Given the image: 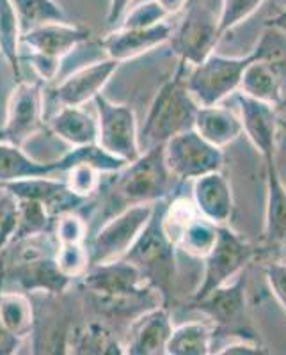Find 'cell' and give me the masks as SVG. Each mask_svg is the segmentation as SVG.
I'll return each mask as SVG.
<instances>
[{
  "mask_svg": "<svg viewBox=\"0 0 286 355\" xmlns=\"http://www.w3.org/2000/svg\"><path fill=\"white\" fill-rule=\"evenodd\" d=\"M82 286L93 295L100 309L109 313H128V306L155 302V288L125 259L91 265L82 275Z\"/></svg>",
  "mask_w": 286,
  "mask_h": 355,
  "instance_id": "7a4b0ae2",
  "label": "cell"
},
{
  "mask_svg": "<svg viewBox=\"0 0 286 355\" xmlns=\"http://www.w3.org/2000/svg\"><path fill=\"white\" fill-rule=\"evenodd\" d=\"M89 36H91V31L82 25H72L68 21L47 24L24 34L22 49L41 53L56 61H62L73 50L85 43Z\"/></svg>",
  "mask_w": 286,
  "mask_h": 355,
  "instance_id": "9a60e30c",
  "label": "cell"
},
{
  "mask_svg": "<svg viewBox=\"0 0 286 355\" xmlns=\"http://www.w3.org/2000/svg\"><path fill=\"white\" fill-rule=\"evenodd\" d=\"M283 89H285V84L278 71L265 62L254 61L253 57V62L244 71L240 93L269 105H278L281 101Z\"/></svg>",
  "mask_w": 286,
  "mask_h": 355,
  "instance_id": "d4e9b609",
  "label": "cell"
},
{
  "mask_svg": "<svg viewBox=\"0 0 286 355\" xmlns=\"http://www.w3.org/2000/svg\"><path fill=\"white\" fill-rule=\"evenodd\" d=\"M98 173L100 171L94 169L89 164H77V166H73L68 171V178H66L68 189L72 190L73 194L87 199V196H91L98 189Z\"/></svg>",
  "mask_w": 286,
  "mask_h": 355,
  "instance_id": "8d00e7d4",
  "label": "cell"
},
{
  "mask_svg": "<svg viewBox=\"0 0 286 355\" xmlns=\"http://www.w3.org/2000/svg\"><path fill=\"white\" fill-rule=\"evenodd\" d=\"M199 311L206 313L221 327H237L244 320L246 306V279L238 277L233 283L217 288L205 299L196 300Z\"/></svg>",
  "mask_w": 286,
  "mask_h": 355,
  "instance_id": "ac0fdd59",
  "label": "cell"
},
{
  "mask_svg": "<svg viewBox=\"0 0 286 355\" xmlns=\"http://www.w3.org/2000/svg\"><path fill=\"white\" fill-rule=\"evenodd\" d=\"M254 61L265 62L274 68L286 85V34L279 28L265 27L256 49L253 50Z\"/></svg>",
  "mask_w": 286,
  "mask_h": 355,
  "instance_id": "d6a6232c",
  "label": "cell"
},
{
  "mask_svg": "<svg viewBox=\"0 0 286 355\" xmlns=\"http://www.w3.org/2000/svg\"><path fill=\"white\" fill-rule=\"evenodd\" d=\"M50 128L73 148L98 144V119L81 107H61L50 117Z\"/></svg>",
  "mask_w": 286,
  "mask_h": 355,
  "instance_id": "603a6c76",
  "label": "cell"
},
{
  "mask_svg": "<svg viewBox=\"0 0 286 355\" xmlns=\"http://www.w3.org/2000/svg\"><path fill=\"white\" fill-rule=\"evenodd\" d=\"M56 261L59 270L66 277H82L91 266V258H89V250L85 249L84 243H65L59 245L56 254Z\"/></svg>",
  "mask_w": 286,
  "mask_h": 355,
  "instance_id": "836d02e7",
  "label": "cell"
},
{
  "mask_svg": "<svg viewBox=\"0 0 286 355\" xmlns=\"http://www.w3.org/2000/svg\"><path fill=\"white\" fill-rule=\"evenodd\" d=\"M171 316L164 307L144 311L135 322L126 341V355H167V345L173 336Z\"/></svg>",
  "mask_w": 286,
  "mask_h": 355,
  "instance_id": "2e32d148",
  "label": "cell"
},
{
  "mask_svg": "<svg viewBox=\"0 0 286 355\" xmlns=\"http://www.w3.org/2000/svg\"><path fill=\"white\" fill-rule=\"evenodd\" d=\"M265 0H222L221 12H219V34L221 37L228 31L242 24L253 15Z\"/></svg>",
  "mask_w": 286,
  "mask_h": 355,
  "instance_id": "e575fe53",
  "label": "cell"
},
{
  "mask_svg": "<svg viewBox=\"0 0 286 355\" xmlns=\"http://www.w3.org/2000/svg\"><path fill=\"white\" fill-rule=\"evenodd\" d=\"M20 341L22 338L9 332L4 323H2V320H0V355H15Z\"/></svg>",
  "mask_w": 286,
  "mask_h": 355,
  "instance_id": "b9f144b4",
  "label": "cell"
},
{
  "mask_svg": "<svg viewBox=\"0 0 286 355\" xmlns=\"http://www.w3.org/2000/svg\"><path fill=\"white\" fill-rule=\"evenodd\" d=\"M155 2L164 9L167 17H173V15L183 11L189 6L190 0H155Z\"/></svg>",
  "mask_w": 286,
  "mask_h": 355,
  "instance_id": "ee69618b",
  "label": "cell"
},
{
  "mask_svg": "<svg viewBox=\"0 0 286 355\" xmlns=\"http://www.w3.org/2000/svg\"><path fill=\"white\" fill-rule=\"evenodd\" d=\"M269 286L286 313V263H270L265 268Z\"/></svg>",
  "mask_w": 286,
  "mask_h": 355,
  "instance_id": "ab89813d",
  "label": "cell"
},
{
  "mask_svg": "<svg viewBox=\"0 0 286 355\" xmlns=\"http://www.w3.org/2000/svg\"><path fill=\"white\" fill-rule=\"evenodd\" d=\"M130 2L132 0H110L109 12H107V25L109 27H116L117 24H121V20L128 12Z\"/></svg>",
  "mask_w": 286,
  "mask_h": 355,
  "instance_id": "60d3db41",
  "label": "cell"
},
{
  "mask_svg": "<svg viewBox=\"0 0 286 355\" xmlns=\"http://www.w3.org/2000/svg\"><path fill=\"white\" fill-rule=\"evenodd\" d=\"M155 205H132L107 220L87 247L91 265L121 259L153 217Z\"/></svg>",
  "mask_w": 286,
  "mask_h": 355,
  "instance_id": "8992f818",
  "label": "cell"
},
{
  "mask_svg": "<svg viewBox=\"0 0 286 355\" xmlns=\"http://www.w3.org/2000/svg\"><path fill=\"white\" fill-rule=\"evenodd\" d=\"M173 33L174 28L165 20L151 27H117L100 44L109 59L123 62L157 49L169 41Z\"/></svg>",
  "mask_w": 286,
  "mask_h": 355,
  "instance_id": "5bb4252c",
  "label": "cell"
},
{
  "mask_svg": "<svg viewBox=\"0 0 286 355\" xmlns=\"http://www.w3.org/2000/svg\"><path fill=\"white\" fill-rule=\"evenodd\" d=\"M267 27L279 28L281 33L286 34V11L279 12L278 17H274V18H272V20H269V24H267Z\"/></svg>",
  "mask_w": 286,
  "mask_h": 355,
  "instance_id": "f6af8a7d",
  "label": "cell"
},
{
  "mask_svg": "<svg viewBox=\"0 0 286 355\" xmlns=\"http://www.w3.org/2000/svg\"><path fill=\"white\" fill-rule=\"evenodd\" d=\"M18 227V199L0 185V252L8 249Z\"/></svg>",
  "mask_w": 286,
  "mask_h": 355,
  "instance_id": "d590c367",
  "label": "cell"
},
{
  "mask_svg": "<svg viewBox=\"0 0 286 355\" xmlns=\"http://www.w3.org/2000/svg\"><path fill=\"white\" fill-rule=\"evenodd\" d=\"M56 239L59 245L82 243L85 239V222L75 214H65L56 220Z\"/></svg>",
  "mask_w": 286,
  "mask_h": 355,
  "instance_id": "f35d334b",
  "label": "cell"
},
{
  "mask_svg": "<svg viewBox=\"0 0 286 355\" xmlns=\"http://www.w3.org/2000/svg\"><path fill=\"white\" fill-rule=\"evenodd\" d=\"M11 4L20 21L22 36L41 25L68 21L66 12L53 0H11Z\"/></svg>",
  "mask_w": 286,
  "mask_h": 355,
  "instance_id": "f546056e",
  "label": "cell"
},
{
  "mask_svg": "<svg viewBox=\"0 0 286 355\" xmlns=\"http://www.w3.org/2000/svg\"><path fill=\"white\" fill-rule=\"evenodd\" d=\"M69 348H73V355H126L125 348L117 343L112 334L96 323L77 332V338L69 343Z\"/></svg>",
  "mask_w": 286,
  "mask_h": 355,
  "instance_id": "4dcf8cb0",
  "label": "cell"
},
{
  "mask_svg": "<svg viewBox=\"0 0 286 355\" xmlns=\"http://www.w3.org/2000/svg\"><path fill=\"white\" fill-rule=\"evenodd\" d=\"M0 320L18 338L33 334L36 313L22 291H0Z\"/></svg>",
  "mask_w": 286,
  "mask_h": 355,
  "instance_id": "4316f807",
  "label": "cell"
},
{
  "mask_svg": "<svg viewBox=\"0 0 286 355\" xmlns=\"http://www.w3.org/2000/svg\"><path fill=\"white\" fill-rule=\"evenodd\" d=\"M119 64L121 62L107 57L94 61L93 64L75 69L52 89L53 103L61 109V107H82L85 101L94 100L98 94H101L100 91L110 80Z\"/></svg>",
  "mask_w": 286,
  "mask_h": 355,
  "instance_id": "4fadbf2b",
  "label": "cell"
},
{
  "mask_svg": "<svg viewBox=\"0 0 286 355\" xmlns=\"http://www.w3.org/2000/svg\"><path fill=\"white\" fill-rule=\"evenodd\" d=\"M194 130L210 144L222 150L242 135L244 125L240 116L231 112L230 109L219 105L199 107Z\"/></svg>",
  "mask_w": 286,
  "mask_h": 355,
  "instance_id": "44dd1931",
  "label": "cell"
},
{
  "mask_svg": "<svg viewBox=\"0 0 286 355\" xmlns=\"http://www.w3.org/2000/svg\"><path fill=\"white\" fill-rule=\"evenodd\" d=\"M165 211L167 205L158 201L155 205L153 217L149 218L139 239L121 259L128 261L142 274L155 290L169 293L174 279V247L176 243L165 230Z\"/></svg>",
  "mask_w": 286,
  "mask_h": 355,
  "instance_id": "3957f363",
  "label": "cell"
},
{
  "mask_svg": "<svg viewBox=\"0 0 286 355\" xmlns=\"http://www.w3.org/2000/svg\"><path fill=\"white\" fill-rule=\"evenodd\" d=\"M212 332L201 322L183 323L173 331L167 355H212Z\"/></svg>",
  "mask_w": 286,
  "mask_h": 355,
  "instance_id": "f1b7e54d",
  "label": "cell"
},
{
  "mask_svg": "<svg viewBox=\"0 0 286 355\" xmlns=\"http://www.w3.org/2000/svg\"><path fill=\"white\" fill-rule=\"evenodd\" d=\"M117 198L126 206L153 205L169 194L173 174L165 164L164 144L144 151L135 162L119 171Z\"/></svg>",
  "mask_w": 286,
  "mask_h": 355,
  "instance_id": "277c9868",
  "label": "cell"
},
{
  "mask_svg": "<svg viewBox=\"0 0 286 355\" xmlns=\"http://www.w3.org/2000/svg\"><path fill=\"white\" fill-rule=\"evenodd\" d=\"M0 52L11 66L12 75L22 80V28L11 0H0Z\"/></svg>",
  "mask_w": 286,
  "mask_h": 355,
  "instance_id": "83f0119b",
  "label": "cell"
},
{
  "mask_svg": "<svg viewBox=\"0 0 286 355\" xmlns=\"http://www.w3.org/2000/svg\"><path fill=\"white\" fill-rule=\"evenodd\" d=\"M251 62L253 53L246 57L210 53L205 61L187 69V87L201 107L219 105L226 96L240 91L244 71Z\"/></svg>",
  "mask_w": 286,
  "mask_h": 355,
  "instance_id": "5b68a950",
  "label": "cell"
},
{
  "mask_svg": "<svg viewBox=\"0 0 286 355\" xmlns=\"http://www.w3.org/2000/svg\"><path fill=\"white\" fill-rule=\"evenodd\" d=\"M253 247L244 242L238 234L228 227L219 226V236L214 249L205 258V272L194 299L201 300L217 288L228 284L240 274L244 266L253 258Z\"/></svg>",
  "mask_w": 286,
  "mask_h": 355,
  "instance_id": "30bf717a",
  "label": "cell"
},
{
  "mask_svg": "<svg viewBox=\"0 0 286 355\" xmlns=\"http://www.w3.org/2000/svg\"><path fill=\"white\" fill-rule=\"evenodd\" d=\"M187 15L171 36L173 50L187 64H199L210 53H214L215 44L221 40L219 17L201 2H189Z\"/></svg>",
  "mask_w": 286,
  "mask_h": 355,
  "instance_id": "ba28073f",
  "label": "cell"
},
{
  "mask_svg": "<svg viewBox=\"0 0 286 355\" xmlns=\"http://www.w3.org/2000/svg\"><path fill=\"white\" fill-rule=\"evenodd\" d=\"M263 160L267 180L265 239L270 243H281L286 242V187L276 166V155Z\"/></svg>",
  "mask_w": 286,
  "mask_h": 355,
  "instance_id": "ffe728a7",
  "label": "cell"
},
{
  "mask_svg": "<svg viewBox=\"0 0 286 355\" xmlns=\"http://www.w3.org/2000/svg\"><path fill=\"white\" fill-rule=\"evenodd\" d=\"M56 173H62L61 160L40 164L28 158L20 146L0 142V183H11L28 178L53 176Z\"/></svg>",
  "mask_w": 286,
  "mask_h": 355,
  "instance_id": "cb8c5ba5",
  "label": "cell"
},
{
  "mask_svg": "<svg viewBox=\"0 0 286 355\" xmlns=\"http://www.w3.org/2000/svg\"><path fill=\"white\" fill-rule=\"evenodd\" d=\"M187 66L185 61H180L176 73L162 85L149 107L144 125L139 132L142 153L194 128L201 105L187 87Z\"/></svg>",
  "mask_w": 286,
  "mask_h": 355,
  "instance_id": "6da1fadb",
  "label": "cell"
},
{
  "mask_svg": "<svg viewBox=\"0 0 286 355\" xmlns=\"http://www.w3.org/2000/svg\"><path fill=\"white\" fill-rule=\"evenodd\" d=\"M194 205L214 224H224L233 211L230 183L221 173H210L194 182Z\"/></svg>",
  "mask_w": 286,
  "mask_h": 355,
  "instance_id": "d6986e66",
  "label": "cell"
},
{
  "mask_svg": "<svg viewBox=\"0 0 286 355\" xmlns=\"http://www.w3.org/2000/svg\"><path fill=\"white\" fill-rule=\"evenodd\" d=\"M52 226H56V220L50 217L44 205L33 199H18V227L12 242L50 233Z\"/></svg>",
  "mask_w": 286,
  "mask_h": 355,
  "instance_id": "1f68e13d",
  "label": "cell"
},
{
  "mask_svg": "<svg viewBox=\"0 0 286 355\" xmlns=\"http://www.w3.org/2000/svg\"><path fill=\"white\" fill-rule=\"evenodd\" d=\"M165 18H167V15H165L164 9L155 0H151V2L139 4L137 8H133L132 11L126 12L119 27H151V25L164 21Z\"/></svg>",
  "mask_w": 286,
  "mask_h": 355,
  "instance_id": "74e56055",
  "label": "cell"
},
{
  "mask_svg": "<svg viewBox=\"0 0 286 355\" xmlns=\"http://www.w3.org/2000/svg\"><path fill=\"white\" fill-rule=\"evenodd\" d=\"M43 116V93L34 82L20 80L12 89L8 117L2 128V142L22 146L37 130Z\"/></svg>",
  "mask_w": 286,
  "mask_h": 355,
  "instance_id": "7c38bea8",
  "label": "cell"
},
{
  "mask_svg": "<svg viewBox=\"0 0 286 355\" xmlns=\"http://www.w3.org/2000/svg\"><path fill=\"white\" fill-rule=\"evenodd\" d=\"M11 281L22 291H47L59 295L69 286L72 279L66 277L57 266L56 254H44L40 258L24 261H0V284Z\"/></svg>",
  "mask_w": 286,
  "mask_h": 355,
  "instance_id": "8fae6325",
  "label": "cell"
},
{
  "mask_svg": "<svg viewBox=\"0 0 286 355\" xmlns=\"http://www.w3.org/2000/svg\"><path fill=\"white\" fill-rule=\"evenodd\" d=\"M93 101L98 110V146L126 164L137 160L142 151L133 110L126 105L112 103L101 94Z\"/></svg>",
  "mask_w": 286,
  "mask_h": 355,
  "instance_id": "52a82bcc",
  "label": "cell"
},
{
  "mask_svg": "<svg viewBox=\"0 0 286 355\" xmlns=\"http://www.w3.org/2000/svg\"><path fill=\"white\" fill-rule=\"evenodd\" d=\"M219 236V226L210 222L208 218L203 217L201 214L194 215L189 222H185L176 233L171 236L176 245L182 247L187 254L203 258L210 254V250L214 249Z\"/></svg>",
  "mask_w": 286,
  "mask_h": 355,
  "instance_id": "484cf974",
  "label": "cell"
},
{
  "mask_svg": "<svg viewBox=\"0 0 286 355\" xmlns=\"http://www.w3.org/2000/svg\"><path fill=\"white\" fill-rule=\"evenodd\" d=\"M215 355H265V350L258 345H249V343H235L228 345L226 348H222L221 352H217Z\"/></svg>",
  "mask_w": 286,
  "mask_h": 355,
  "instance_id": "7bdbcfd3",
  "label": "cell"
},
{
  "mask_svg": "<svg viewBox=\"0 0 286 355\" xmlns=\"http://www.w3.org/2000/svg\"><path fill=\"white\" fill-rule=\"evenodd\" d=\"M240 105V119L244 125V133L251 139L254 148L262 157L276 155V137H278V116L274 105L253 100L246 94H238Z\"/></svg>",
  "mask_w": 286,
  "mask_h": 355,
  "instance_id": "e0dca14e",
  "label": "cell"
},
{
  "mask_svg": "<svg viewBox=\"0 0 286 355\" xmlns=\"http://www.w3.org/2000/svg\"><path fill=\"white\" fill-rule=\"evenodd\" d=\"M33 355H69V325L61 309H47L44 315H36Z\"/></svg>",
  "mask_w": 286,
  "mask_h": 355,
  "instance_id": "7402d4cb",
  "label": "cell"
},
{
  "mask_svg": "<svg viewBox=\"0 0 286 355\" xmlns=\"http://www.w3.org/2000/svg\"><path fill=\"white\" fill-rule=\"evenodd\" d=\"M164 155L165 164L176 180H198L217 173L222 166V150L205 141L194 128L165 142Z\"/></svg>",
  "mask_w": 286,
  "mask_h": 355,
  "instance_id": "9c48e42d",
  "label": "cell"
}]
</instances>
